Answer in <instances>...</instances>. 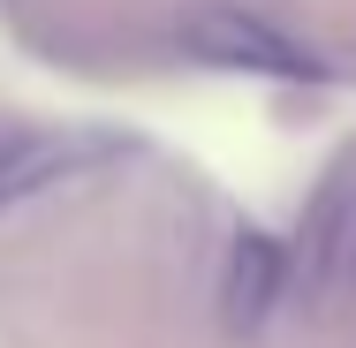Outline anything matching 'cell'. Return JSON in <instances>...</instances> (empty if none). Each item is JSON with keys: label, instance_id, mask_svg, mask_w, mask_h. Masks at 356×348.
<instances>
[{"label": "cell", "instance_id": "277c9868", "mask_svg": "<svg viewBox=\"0 0 356 348\" xmlns=\"http://www.w3.org/2000/svg\"><path fill=\"white\" fill-rule=\"evenodd\" d=\"M349 227H356V205H349V182L334 174V182H326V197H318V212H311V227H303V288H311V295L341 288V265H349Z\"/></svg>", "mask_w": 356, "mask_h": 348}, {"label": "cell", "instance_id": "6da1fadb", "mask_svg": "<svg viewBox=\"0 0 356 348\" xmlns=\"http://www.w3.org/2000/svg\"><path fill=\"white\" fill-rule=\"evenodd\" d=\"M175 46L205 69H235V76H273V83H311L318 76V53H303L250 0H190L175 15Z\"/></svg>", "mask_w": 356, "mask_h": 348}, {"label": "cell", "instance_id": "7a4b0ae2", "mask_svg": "<svg viewBox=\"0 0 356 348\" xmlns=\"http://www.w3.org/2000/svg\"><path fill=\"white\" fill-rule=\"evenodd\" d=\"M106 159H122V137H99V129H0V212L54 190V182H76Z\"/></svg>", "mask_w": 356, "mask_h": 348}, {"label": "cell", "instance_id": "3957f363", "mask_svg": "<svg viewBox=\"0 0 356 348\" xmlns=\"http://www.w3.org/2000/svg\"><path fill=\"white\" fill-rule=\"evenodd\" d=\"M288 273H296L288 242H273L266 227H235L227 265H220V326H227V333H258V326L281 310Z\"/></svg>", "mask_w": 356, "mask_h": 348}, {"label": "cell", "instance_id": "5b68a950", "mask_svg": "<svg viewBox=\"0 0 356 348\" xmlns=\"http://www.w3.org/2000/svg\"><path fill=\"white\" fill-rule=\"evenodd\" d=\"M341 288H356V227H349V265H341Z\"/></svg>", "mask_w": 356, "mask_h": 348}]
</instances>
